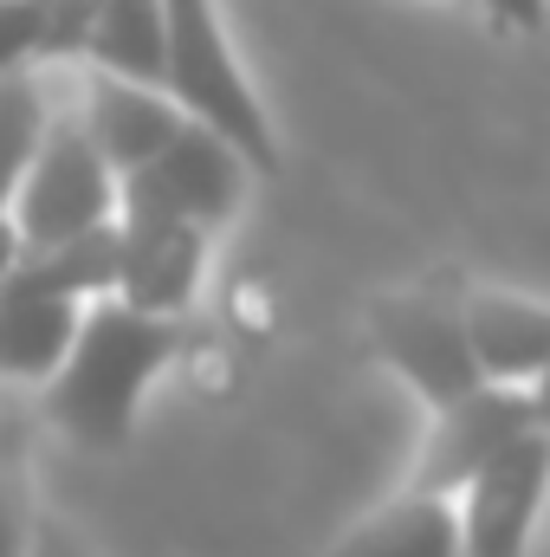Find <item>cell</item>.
I'll return each instance as SVG.
<instances>
[{
	"mask_svg": "<svg viewBox=\"0 0 550 557\" xmlns=\"http://www.w3.org/2000/svg\"><path fill=\"white\" fill-rule=\"evenodd\" d=\"M124 260H117V305L142 318H182L208 273V240L201 227H117Z\"/></svg>",
	"mask_w": 550,
	"mask_h": 557,
	"instance_id": "10",
	"label": "cell"
},
{
	"mask_svg": "<svg viewBox=\"0 0 550 557\" xmlns=\"http://www.w3.org/2000/svg\"><path fill=\"white\" fill-rule=\"evenodd\" d=\"M492 33H538L545 26V0H486Z\"/></svg>",
	"mask_w": 550,
	"mask_h": 557,
	"instance_id": "18",
	"label": "cell"
},
{
	"mask_svg": "<svg viewBox=\"0 0 550 557\" xmlns=\"http://www.w3.org/2000/svg\"><path fill=\"white\" fill-rule=\"evenodd\" d=\"M39 39H46V7L39 0H0V78L7 72H33L39 65Z\"/></svg>",
	"mask_w": 550,
	"mask_h": 557,
	"instance_id": "16",
	"label": "cell"
},
{
	"mask_svg": "<svg viewBox=\"0 0 550 557\" xmlns=\"http://www.w3.org/2000/svg\"><path fill=\"white\" fill-rule=\"evenodd\" d=\"M370 344L427 403V416L479 389V370H473L466 337H460V292L402 285V292L370 298Z\"/></svg>",
	"mask_w": 550,
	"mask_h": 557,
	"instance_id": "5",
	"label": "cell"
},
{
	"mask_svg": "<svg viewBox=\"0 0 550 557\" xmlns=\"http://www.w3.org/2000/svg\"><path fill=\"white\" fill-rule=\"evenodd\" d=\"M195 344L188 318H142L117 298H91L65 363L46 376L39 409L78 447H124L149 383Z\"/></svg>",
	"mask_w": 550,
	"mask_h": 557,
	"instance_id": "1",
	"label": "cell"
},
{
	"mask_svg": "<svg viewBox=\"0 0 550 557\" xmlns=\"http://www.w3.org/2000/svg\"><path fill=\"white\" fill-rule=\"evenodd\" d=\"M324 557H460L453 532V499H421V493H389L370 506L357 525H343Z\"/></svg>",
	"mask_w": 550,
	"mask_h": 557,
	"instance_id": "12",
	"label": "cell"
},
{
	"mask_svg": "<svg viewBox=\"0 0 550 557\" xmlns=\"http://www.w3.org/2000/svg\"><path fill=\"white\" fill-rule=\"evenodd\" d=\"M162 7V98L214 131L247 169H278V131L227 39V20H221V0H155Z\"/></svg>",
	"mask_w": 550,
	"mask_h": 557,
	"instance_id": "2",
	"label": "cell"
},
{
	"mask_svg": "<svg viewBox=\"0 0 550 557\" xmlns=\"http://www.w3.org/2000/svg\"><path fill=\"white\" fill-rule=\"evenodd\" d=\"M33 557H65V552H59V545H52V539H46V545H33Z\"/></svg>",
	"mask_w": 550,
	"mask_h": 557,
	"instance_id": "20",
	"label": "cell"
},
{
	"mask_svg": "<svg viewBox=\"0 0 550 557\" xmlns=\"http://www.w3.org/2000/svg\"><path fill=\"white\" fill-rule=\"evenodd\" d=\"M46 85L33 72H7L0 78V221H7V201L33 162V149L46 137Z\"/></svg>",
	"mask_w": 550,
	"mask_h": 557,
	"instance_id": "15",
	"label": "cell"
},
{
	"mask_svg": "<svg viewBox=\"0 0 550 557\" xmlns=\"http://www.w3.org/2000/svg\"><path fill=\"white\" fill-rule=\"evenodd\" d=\"M247 162L201 124H182L142 169L117 175V227H227L247 201Z\"/></svg>",
	"mask_w": 550,
	"mask_h": 557,
	"instance_id": "4",
	"label": "cell"
},
{
	"mask_svg": "<svg viewBox=\"0 0 550 557\" xmlns=\"http://www.w3.org/2000/svg\"><path fill=\"white\" fill-rule=\"evenodd\" d=\"M78 59L124 85H162V7L155 0H104L78 39Z\"/></svg>",
	"mask_w": 550,
	"mask_h": 557,
	"instance_id": "13",
	"label": "cell"
},
{
	"mask_svg": "<svg viewBox=\"0 0 550 557\" xmlns=\"http://www.w3.org/2000/svg\"><path fill=\"white\" fill-rule=\"evenodd\" d=\"M78 318H85V305L52 298V292L13 278V267H7V278H0V376L7 383H46L65 363Z\"/></svg>",
	"mask_w": 550,
	"mask_h": 557,
	"instance_id": "11",
	"label": "cell"
},
{
	"mask_svg": "<svg viewBox=\"0 0 550 557\" xmlns=\"http://www.w3.org/2000/svg\"><path fill=\"white\" fill-rule=\"evenodd\" d=\"M46 7V39H39V59H78V39L91 26V13L104 0H39Z\"/></svg>",
	"mask_w": 550,
	"mask_h": 557,
	"instance_id": "17",
	"label": "cell"
},
{
	"mask_svg": "<svg viewBox=\"0 0 550 557\" xmlns=\"http://www.w3.org/2000/svg\"><path fill=\"white\" fill-rule=\"evenodd\" d=\"M78 131L98 149V162L111 175H130L142 169L162 143H175V131L188 124L155 85H124V78H104V72H85V98H78Z\"/></svg>",
	"mask_w": 550,
	"mask_h": 557,
	"instance_id": "9",
	"label": "cell"
},
{
	"mask_svg": "<svg viewBox=\"0 0 550 557\" xmlns=\"http://www.w3.org/2000/svg\"><path fill=\"white\" fill-rule=\"evenodd\" d=\"M545 389H499V383H479L473 396L447 403L427 416V434L414 447L409 486L421 499H453L479 467H492L512 441L525 434H545Z\"/></svg>",
	"mask_w": 550,
	"mask_h": 557,
	"instance_id": "6",
	"label": "cell"
},
{
	"mask_svg": "<svg viewBox=\"0 0 550 557\" xmlns=\"http://www.w3.org/2000/svg\"><path fill=\"white\" fill-rule=\"evenodd\" d=\"M13 260H20V247H13V227L0 221V278H7V267H13Z\"/></svg>",
	"mask_w": 550,
	"mask_h": 557,
	"instance_id": "19",
	"label": "cell"
},
{
	"mask_svg": "<svg viewBox=\"0 0 550 557\" xmlns=\"http://www.w3.org/2000/svg\"><path fill=\"white\" fill-rule=\"evenodd\" d=\"M460 337L479 370V383L499 389H538L550 363V311L545 298L512 285H466L460 292Z\"/></svg>",
	"mask_w": 550,
	"mask_h": 557,
	"instance_id": "8",
	"label": "cell"
},
{
	"mask_svg": "<svg viewBox=\"0 0 550 557\" xmlns=\"http://www.w3.org/2000/svg\"><path fill=\"white\" fill-rule=\"evenodd\" d=\"M545 486H550V428L512 441L492 467H479L453 493L460 557H525L538 506H545Z\"/></svg>",
	"mask_w": 550,
	"mask_h": 557,
	"instance_id": "7",
	"label": "cell"
},
{
	"mask_svg": "<svg viewBox=\"0 0 550 557\" xmlns=\"http://www.w3.org/2000/svg\"><path fill=\"white\" fill-rule=\"evenodd\" d=\"M117 260H124V240H117V221L78 234V240H59L46 253H20L13 278L52 292V298H72V305H91V298H111L117 292Z\"/></svg>",
	"mask_w": 550,
	"mask_h": 557,
	"instance_id": "14",
	"label": "cell"
},
{
	"mask_svg": "<svg viewBox=\"0 0 550 557\" xmlns=\"http://www.w3.org/2000/svg\"><path fill=\"white\" fill-rule=\"evenodd\" d=\"M117 221V175L98 162V149L85 143L72 111L46 117V137L33 149L13 201H7V227L20 253H46L59 240H78L91 227Z\"/></svg>",
	"mask_w": 550,
	"mask_h": 557,
	"instance_id": "3",
	"label": "cell"
}]
</instances>
